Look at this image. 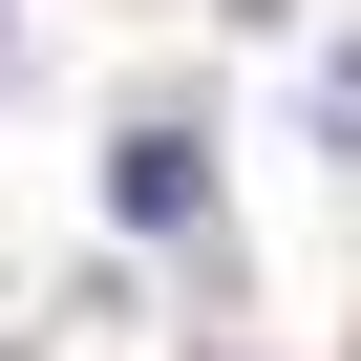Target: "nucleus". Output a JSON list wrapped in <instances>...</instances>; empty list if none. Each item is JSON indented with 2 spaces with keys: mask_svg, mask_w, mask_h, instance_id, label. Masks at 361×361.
Returning <instances> with one entry per match:
<instances>
[{
  "mask_svg": "<svg viewBox=\"0 0 361 361\" xmlns=\"http://www.w3.org/2000/svg\"><path fill=\"white\" fill-rule=\"evenodd\" d=\"M192 192H213V170H192V128H128V149H106V213H128V234H170Z\"/></svg>",
  "mask_w": 361,
  "mask_h": 361,
  "instance_id": "f257e3e1",
  "label": "nucleus"
},
{
  "mask_svg": "<svg viewBox=\"0 0 361 361\" xmlns=\"http://www.w3.org/2000/svg\"><path fill=\"white\" fill-rule=\"evenodd\" d=\"M319 128H340V149H361V43H340V64H319Z\"/></svg>",
  "mask_w": 361,
  "mask_h": 361,
  "instance_id": "f03ea898",
  "label": "nucleus"
}]
</instances>
